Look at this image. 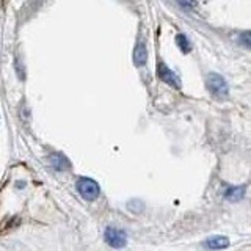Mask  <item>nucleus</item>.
Returning a JSON list of instances; mask_svg holds the SVG:
<instances>
[{
  "label": "nucleus",
  "mask_w": 251,
  "mask_h": 251,
  "mask_svg": "<svg viewBox=\"0 0 251 251\" xmlns=\"http://www.w3.org/2000/svg\"><path fill=\"white\" fill-rule=\"evenodd\" d=\"M146 61H148L146 44L143 41H138L135 46V50H133V63H135L137 66H143Z\"/></svg>",
  "instance_id": "5"
},
{
  "label": "nucleus",
  "mask_w": 251,
  "mask_h": 251,
  "mask_svg": "<svg viewBox=\"0 0 251 251\" xmlns=\"http://www.w3.org/2000/svg\"><path fill=\"white\" fill-rule=\"evenodd\" d=\"M243 195H245V187H227L225 192V198L227 201L237 202L243 198Z\"/></svg>",
  "instance_id": "7"
},
{
  "label": "nucleus",
  "mask_w": 251,
  "mask_h": 251,
  "mask_svg": "<svg viewBox=\"0 0 251 251\" xmlns=\"http://www.w3.org/2000/svg\"><path fill=\"white\" fill-rule=\"evenodd\" d=\"M176 43L179 46V49L182 50L184 53H188L192 50V46H190V43H188V39H187V36L184 33H179L176 36Z\"/></svg>",
  "instance_id": "9"
},
{
  "label": "nucleus",
  "mask_w": 251,
  "mask_h": 251,
  "mask_svg": "<svg viewBox=\"0 0 251 251\" xmlns=\"http://www.w3.org/2000/svg\"><path fill=\"white\" fill-rule=\"evenodd\" d=\"M240 43L248 47V49H251V31H243V33L240 35Z\"/></svg>",
  "instance_id": "10"
},
{
  "label": "nucleus",
  "mask_w": 251,
  "mask_h": 251,
  "mask_svg": "<svg viewBox=\"0 0 251 251\" xmlns=\"http://www.w3.org/2000/svg\"><path fill=\"white\" fill-rule=\"evenodd\" d=\"M179 2V5L182 6V8H185V10H193V8H196V0H177Z\"/></svg>",
  "instance_id": "11"
},
{
  "label": "nucleus",
  "mask_w": 251,
  "mask_h": 251,
  "mask_svg": "<svg viewBox=\"0 0 251 251\" xmlns=\"http://www.w3.org/2000/svg\"><path fill=\"white\" fill-rule=\"evenodd\" d=\"M49 160H50V165L55 168V170H58V171H63V170H68L69 167H71V163H69V160L66 159L65 155L63 154H52L50 157H49Z\"/></svg>",
  "instance_id": "6"
},
{
  "label": "nucleus",
  "mask_w": 251,
  "mask_h": 251,
  "mask_svg": "<svg viewBox=\"0 0 251 251\" xmlns=\"http://www.w3.org/2000/svg\"><path fill=\"white\" fill-rule=\"evenodd\" d=\"M206 85L207 90L217 98H226L229 94V86H227L226 80L220 74H209L206 77Z\"/></svg>",
  "instance_id": "1"
},
{
  "label": "nucleus",
  "mask_w": 251,
  "mask_h": 251,
  "mask_svg": "<svg viewBox=\"0 0 251 251\" xmlns=\"http://www.w3.org/2000/svg\"><path fill=\"white\" fill-rule=\"evenodd\" d=\"M105 242L113 248H123L127 243V235H126L123 229L110 226L105 229Z\"/></svg>",
  "instance_id": "3"
},
{
  "label": "nucleus",
  "mask_w": 251,
  "mask_h": 251,
  "mask_svg": "<svg viewBox=\"0 0 251 251\" xmlns=\"http://www.w3.org/2000/svg\"><path fill=\"white\" fill-rule=\"evenodd\" d=\"M77 190L86 201H94L100 193V188L96 180L90 177H80L77 180Z\"/></svg>",
  "instance_id": "2"
},
{
  "label": "nucleus",
  "mask_w": 251,
  "mask_h": 251,
  "mask_svg": "<svg viewBox=\"0 0 251 251\" xmlns=\"http://www.w3.org/2000/svg\"><path fill=\"white\" fill-rule=\"evenodd\" d=\"M159 77L162 78L165 83L171 85L173 88H180V78L175 73H173V71L168 66L162 65V63L159 65Z\"/></svg>",
  "instance_id": "4"
},
{
  "label": "nucleus",
  "mask_w": 251,
  "mask_h": 251,
  "mask_svg": "<svg viewBox=\"0 0 251 251\" xmlns=\"http://www.w3.org/2000/svg\"><path fill=\"white\" fill-rule=\"evenodd\" d=\"M206 247L209 250H222V248L229 247V239L223 237V235H215V237H210L206 242Z\"/></svg>",
  "instance_id": "8"
}]
</instances>
